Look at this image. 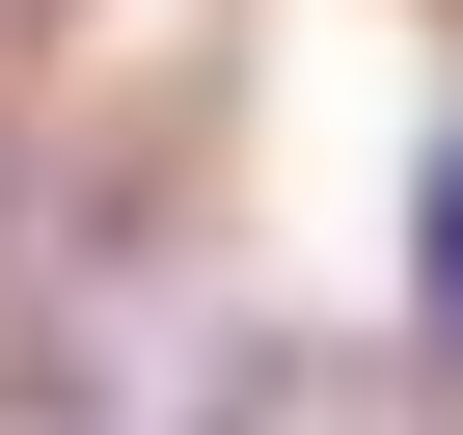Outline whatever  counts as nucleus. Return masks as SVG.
I'll return each mask as SVG.
<instances>
[{
    "instance_id": "obj_1",
    "label": "nucleus",
    "mask_w": 463,
    "mask_h": 435,
    "mask_svg": "<svg viewBox=\"0 0 463 435\" xmlns=\"http://www.w3.org/2000/svg\"><path fill=\"white\" fill-rule=\"evenodd\" d=\"M409 300L463 327V136H436V190H409Z\"/></svg>"
}]
</instances>
